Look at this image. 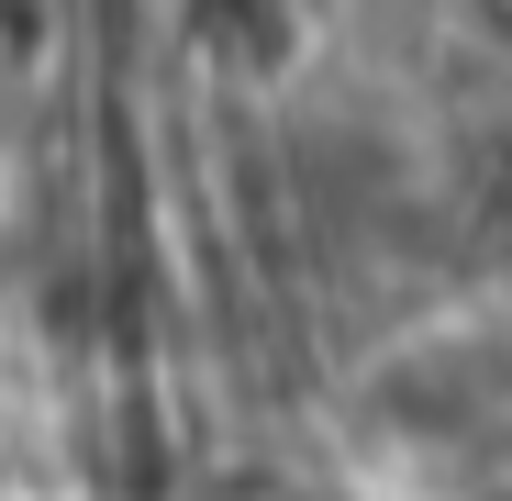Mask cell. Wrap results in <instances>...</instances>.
<instances>
[{"instance_id": "1", "label": "cell", "mask_w": 512, "mask_h": 501, "mask_svg": "<svg viewBox=\"0 0 512 501\" xmlns=\"http://www.w3.org/2000/svg\"><path fill=\"white\" fill-rule=\"evenodd\" d=\"M479 501H512V490H479Z\"/></svg>"}]
</instances>
